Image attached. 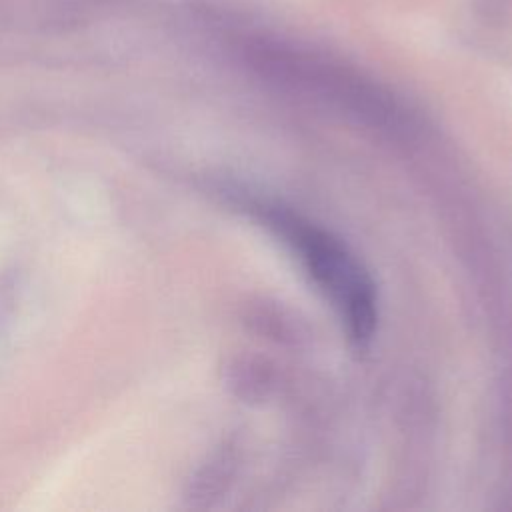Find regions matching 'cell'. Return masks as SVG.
<instances>
[{
    "label": "cell",
    "instance_id": "obj_1",
    "mask_svg": "<svg viewBox=\"0 0 512 512\" xmlns=\"http://www.w3.org/2000/svg\"><path fill=\"white\" fill-rule=\"evenodd\" d=\"M292 230L308 272L338 306L352 340L368 342L376 324V300L366 272L328 234L300 224H292Z\"/></svg>",
    "mask_w": 512,
    "mask_h": 512
}]
</instances>
